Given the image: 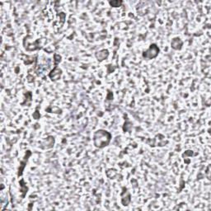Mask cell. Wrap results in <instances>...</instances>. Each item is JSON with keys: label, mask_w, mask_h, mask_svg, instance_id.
I'll return each mask as SVG.
<instances>
[{"label": "cell", "mask_w": 211, "mask_h": 211, "mask_svg": "<svg viewBox=\"0 0 211 211\" xmlns=\"http://www.w3.org/2000/svg\"><path fill=\"white\" fill-rule=\"evenodd\" d=\"M31 155V152L29 150L27 151V153H26V154H25V157H23V160H21V162H20V167H19V168H18V176L19 177L22 175L23 171H24L25 167H26V165H27V161H28V158H29V157H30Z\"/></svg>", "instance_id": "3"}, {"label": "cell", "mask_w": 211, "mask_h": 211, "mask_svg": "<svg viewBox=\"0 0 211 211\" xmlns=\"http://www.w3.org/2000/svg\"><path fill=\"white\" fill-rule=\"evenodd\" d=\"M110 5L114 8H117V7H121L122 5L123 2L122 1H116V0H114V1H110L109 2Z\"/></svg>", "instance_id": "9"}, {"label": "cell", "mask_w": 211, "mask_h": 211, "mask_svg": "<svg viewBox=\"0 0 211 211\" xmlns=\"http://www.w3.org/2000/svg\"><path fill=\"white\" fill-rule=\"evenodd\" d=\"M112 139L111 133L104 130H99L94 133L93 144L95 147L102 148L110 144Z\"/></svg>", "instance_id": "1"}, {"label": "cell", "mask_w": 211, "mask_h": 211, "mask_svg": "<svg viewBox=\"0 0 211 211\" xmlns=\"http://www.w3.org/2000/svg\"><path fill=\"white\" fill-rule=\"evenodd\" d=\"M40 116H41V115L38 113V111H36V112L33 114V117L35 118L36 120H38V119L40 118Z\"/></svg>", "instance_id": "10"}, {"label": "cell", "mask_w": 211, "mask_h": 211, "mask_svg": "<svg viewBox=\"0 0 211 211\" xmlns=\"http://www.w3.org/2000/svg\"><path fill=\"white\" fill-rule=\"evenodd\" d=\"M122 199H121V202H122V205L124 206H127L129 205V203L130 202V195L129 192H127L126 190H125V194H122Z\"/></svg>", "instance_id": "7"}, {"label": "cell", "mask_w": 211, "mask_h": 211, "mask_svg": "<svg viewBox=\"0 0 211 211\" xmlns=\"http://www.w3.org/2000/svg\"><path fill=\"white\" fill-rule=\"evenodd\" d=\"M20 187H21V192H23V196H22V198H24L25 196H26V194H27V186H25L24 184V181L23 180H21V185H20Z\"/></svg>", "instance_id": "8"}, {"label": "cell", "mask_w": 211, "mask_h": 211, "mask_svg": "<svg viewBox=\"0 0 211 211\" xmlns=\"http://www.w3.org/2000/svg\"><path fill=\"white\" fill-rule=\"evenodd\" d=\"M61 75H62V70L60 68H58L57 66L54 67V70H52L51 72L50 73V74H49V76L51 79L52 81H56L58 79H60Z\"/></svg>", "instance_id": "4"}, {"label": "cell", "mask_w": 211, "mask_h": 211, "mask_svg": "<svg viewBox=\"0 0 211 211\" xmlns=\"http://www.w3.org/2000/svg\"><path fill=\"white\" fill-rule=\"evenodd\" d=\"M109 52L107 50H102L96 53V57L99 61H102L108 57Z\"/></svg>", "instance_id": "6"}, {"label": "cell", "mask_w": 211, "mask_h": 211, "mask_svg": "<svg viewBox=\"0 0 211 211\" xmlns=\"http://www.w3.org/2000/svg\"><path fill=\"white\" fill-rule=\"evenodd\" d=\"M159 48L156 44H152L150 47L143 53V57L146 60H153L156 58L159 54Z\"/></svg>", "instance_id": "2"}, {"label": "cell", "mask_w": 211, "mask_h": 211, "mask_svg": "<svg viewBox=\"0 0 211 211\" xmlns=\"http://www.w3.org/2000/svg\"><path fill=\"white\" fill-rule=\"evenodd\" d=\"M182 44H183L182 41H181L180 38L177 37V38H174V39L172 41L171 46H172V48L174 49V50H181Z\"/></svg>", "instance_id": "5"}]
</instances>
